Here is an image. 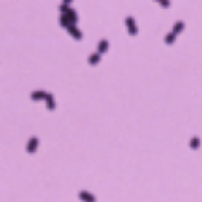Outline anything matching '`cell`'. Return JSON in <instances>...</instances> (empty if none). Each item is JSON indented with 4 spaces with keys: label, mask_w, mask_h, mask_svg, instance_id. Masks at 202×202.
Instances as JSON below:
<instances>
[{
    "label": "cell",
    "mask_w": 202,
    "mask_h": 202,
    "mask_svg": "<svg viewBox=\"0 0 202 202\" xmlns=\"http://www.w3.org/2000/svg\"><path fill=\"white\" fill-rule=\"evenodd\" d=\"M38 143H39V140H38V137H30L29 139V142H27V145H26V151L29 152V154H33L36 149H38Z\"/></svg>",
    "instance_id": "obj_1"
},
{
    "label": "cell",
    "mask_w": 202,
    "mask_h": 202,
    "mask_svg": "<svg viewBox=\"0 0 202 202\" xmlns=\"http://www.w3.org/2000/svg\"><path fill=\"white\" fill-rule=\"evenodd\" d=\"M47 94H48V92H45V91H33V92L30 94V100H32V101H41V100H45Z\"/></svg>",
    "instance_id": "obj_2"
},
{
    "label": "cell",
    "mask_w": 202,
    "mask_h": 202,
    "mask_svg": "<svg viewBox=\"0 0 202 202\" xmlns=\"http://www.w3.org/2000/svg\"><path fill=\"white\" fill-rule=\"evenodd\" d=\"M45 106H47V109L51 112V110H54L56 109V101H54V97L48 92L47 94V97H45Z\"/></svg>",
    "instance_id": "obj_3"
},
{
    "label": "cell",
    "mask_w": 202,
    "mask_h": 202,
    "mask_svg": "<svg viewBox=\"0 0 202 202\" xmlns=\"http://www.w3.org/2000/svg\"><path fill=\"white\" fill-rule=\"evenodd\" d=\"M67 30H68V33H70V35H71L74 39H77V41L81 39V36H83V33H81V32L77 29V27H76V26H70Z\"/></svg>",
    "instance_id": "obj_4"
},
{
    "label": "cell",
    "mask_w": 202,
    "mask_h": 202,
    "mask_svg": "<svg viewBox=\"0 0 202 202\" xmlns=\"http://www.w3.org/2000/svg\"><path fill=\"white\" fill-rule=\"evenodd\" d=\"M79 198H80L83 202H95V196H92L91 193H87L86 190H81L80 193H79Z\"/></svg>",
    "instance_id": "obj_5"
},
{
    "label": "cell",
    "mask_w": 202,
    "mask_h": 202,
    "mask_svg": "<svg viewBox=\"0 0 202 202\" xmlns=\"http://www.w3.org/2000/svg\"><path fill=\"white\" fill-rule=\"evenodd\" d=\"M125 23H127V27H128V32H130L131 35H136V32H137V27L134 26V20H133L131 17H128V18L125 20Z\"/></svg>",
    "instance_id": "obj_6"
},
{
    "label": "cell",
    "mask_w": 202,
    "mask_h": 202,
    "mask_svg": "<svg viewBox=\"0 0 202 202\" xmlns=\"http://www.w3.org/2000/svg\"><path fill=\"white\" fill-rule=\"evenodd\" d=\"M65 15H67V17L70 18V21H71V23H73V24L76 26V23H77V20H79V17H77V14H76V11L70 8V9H68V11L65 12Z\"/></svg>",
    "instance_id": "obj_7"
},
{
    "label": "cell",
    "mask_w": 202,
    "mask_h": 202,
    "mask_svg": "<svg viewBox=\"0 0 202 202\" xmlns=\"http://www.w3.org/2000/svg\"><path fill=\"white\" fill-rule=\"evenodd\" d=\"M60 26H62V27H65V29H68L70 26H74V24L70 21V18H68L65 14H62V15H60Z\"/></svg>",
    "instance_id": "obj_8"
},
{
    "label": "cell",
    "mask_w": 202,
    "mask_h": 202,
    "mask_svg": "<svg viewBox=\"0 0 202 202\" xmlns=\"http://www.w3.org/2000/svg\"><path fill=\"white\" fill-rule=\"evenodd\" d=\"M107 48H109V41H106V39L100 41V44H98V53L103 54V53L107 51Z\"/></svg>",
    "instance_id": "obj_9"
},
{
    "label": "cell",
    "mask_w": 202,
    "mask_h": 202,
    "mask_svg": "<svg viewBox=\"0 0 202 202\" xmlns=\"http://www.w3.org/2000/svg\"><path fill=\"white\" fill-rule=\"evenodd\" d=\"M100 56H101L100 53H94V54H91V56H89V65H97V63L100 62V59H101Z\"/></svg>",
    "instance_id": "obj_10"
}]
</instances>
